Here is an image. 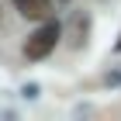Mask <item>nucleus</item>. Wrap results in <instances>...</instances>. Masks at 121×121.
<instances>
[{
	"label": "nucleus",
	"instance_id": "2",
	"mask_svg": "<svg viewBox=\"0 0 121 121\" xmlns=\"http://www.w3.org/2000/svg\"><path fill=\"white\" fill-rule=\"evenodd\" d=\"M14 10L28 21H48L52 14V0H14Z\"/></svg>",
	"mask_w": 121,
	"mask_h": 121
},
{
	"label": "nucleus",
	"instance_id": "1",
	"mask_svg": "<svg viewBox=\"0 0 121 121\" xmlns=\"http://www.w3.org/2000/svg\"><path fill=\"white\" fill-rule=\"evenodd\" d=\"M59 38H62V28H59V21H45L38 31H31L28 42H24V56L31 59V62H38V59H45L56 52Z\"/></svg>",
	"mask_w": 121,
	"mask_h": 121
},
{
	"label": "nucleus",
	"instance_id": "3",
	"mask_svg": "<svg viewBox=\"0 0 121 121\" xmlns=\"http://www.w3.org/2000/svg\"><path fill=\"white\" fill-rule=\"evenodd\" d=\"M104 83H107V86H121V66H111V69H107Z\"/></svg>",
	"mask_w": 121,
	"mask_h": 121
}]
</instances>
